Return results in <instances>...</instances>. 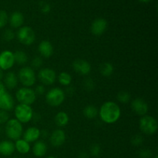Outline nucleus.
I'll list each match as a JSON object with an SVG mask.
<instances>
[{"label": "nucleus", "mask_w": 158, "mask_h": 158, "mask_svg": "<svg viewBox=\"0 0 158 158\" xmlns=\"http://www.w3.org/2000/svg\"><path fill=\"white\" fill-rule=\"evenodd\" d=\"M121 115L120 108L117 103L113 101H107L103 103L100 110V117L104 123H114Z\"/></svg>", "instance_id": "1"}, {"label": "nucleus", "mask_w": 158, "mask_h": 158, "mask_svg": "<svg viewBox=\"0 0 158 158\" xmlns=\"http://www.w3.org/2000/svg\"><path fill=\"white\" fill-rule=\"evenodd\" d=\"M6 133L7 137L11 140H19L23 134L22 123L16 119L9 120L6 122Z\"/></svg>", "instance_id": "2"}, {"label": "nucleus", "mask_w": 158, "mask_h": 158, "mask_svg": "<svg viewBox=\"0 0 158 158\" xmlns=\"http://www.w3.org/2000/svg\"><path fill=\"white\" fill-rule=\"evenodd\" d=\"M46 100L49 106H59L64 101L65 92L60 88H52L46 94Z\"/></svg>", "instance_id": "3"}, {"label": "nucleus", "mask_w": 158, "mask_h": 158, "mask_svg": "<svg viewBox=\"0 0 158 158\" xmlns=\"http://www.w3.org/2000/svg\"><path fill=\"white\" fill-rule=\"evenodd\" d=\"M15 96H16L17 100L21 104L29 105V106L32 104L36 99V94L35 91L29 87L20 88L16 92Z\"/></svg>", "instance_id": "4"}, {"label": "nucleus", "mask_w": 158, "mask_h": 158, "mask_svg": "<svg viewBox=\"0 0 158 158\" xmlns=\"http://www.w3.org/2000/svg\"><path fill=\"white\" fill-rule=\"evenodd\" d=\"M15 115L18 121L21 123H26L32 120L33 112L30 106L19 103L15 108Z\"/></svg>", "instance_id": "5"}, {"label": "nucleus", "mask_w": 158, "mask_h": 158, "mask_svg": "<svg viewBox=\"0 0 158 158\" xmlns=\"http://www.w3.org/2000/svg\"><path fill=\"white\" fill-rule=\"evenodd\" d=\"M140 128L143 134L152 135L157 131V120L151 116H143L140 120Z\"/></svg>", "instance_id": "6"}, {"label": "nucleus", "mask_w": 158, "mask_h": 158, "mask_svg": "<svg viewBox=\"0 0 158 158\" xmlns=\"http://www.w3.org/2000/svg\"><path fill=\"white\" fill-rule=\"evenodd\" d=\"M19 80L25 87H30L35 83V75L33 69L30 67H23L19 72Z\"/></svg>", "instance_id": "7"}, {"label": "nucleus", "mask_w": 158, "mask_h": 158, "mask_svg": "<svg viewBox=\"0 0 158 158\" xmlns=\"http://www.w3.org/2000/svg\"><path fill=\"white\" fill-rule=\"evenodd\" d=\"M17 38L21 43L29 46L35 41V35L32 28L29 26H23L19 29L17 32Z\"/></svg>", "instance_id": "8"}, {"label": "nucleus", "mask_w": 158, "mask_h": 158, "mask_svg": "<svg viewBox=\"0 0 158 158\" xmlns=\"http://www.w3.org/2000/svg\"><path fill=\"white\" fill-rule=\"evenodd\" d=\"M15 63L13 52L9 50H5L0 53V69L8 70L13 66Z\"/></svg>", "instance_id": "9"}, {"label": "nucleus", "mask_w": 158, "mask_h": 158, "mask_svg": "<svg viewBox=\"0 0 158 158\" xmlns=\"http://www.w3.org/2000/svg\"><path fill=\"white\" fill-rule=\"evenodd\" d=\"M40 81L45 85H52L56 78V72L49 68H44L40 71L38 75Z\"/></svg>", "instance_id": "10"}, {"label": "nucleus", "mask_w": 158, "mask_h": 158, "mask_svg": "<svg viewBox=\"0 0 158 158\" xmlns=\"http://www.w3.org/2000/svg\"><path fill=\"white\" fill-rule=\"evenodd\" d=\"M133 111L140 116L146 115L148 111V105L142 98H136L131 103Z\"/></svg>", "instance_id": "11"}, {"label": "nucleus", "mask_w": 158, "mask_h": 158, "mask_svg": "<svg viewBox=\"0 0 158 158\" xmlns=\"http://www.w3.org/2000/svg\"><path fill=\"white\" fill-rule=\"evenodd\" d=\"M73 67L80 75H88L91 71L90 64L84 60H76L73 63Z\"/></svg>", "instance_id": "12"}, {"label": "nucleus", "mask_w": 158, "mask_h": 158, "mask_svg": "<svg viewBox=\"0 0 158 158\" xmlns=\"http://www.w3.org/2000/svg\"><path fill=\"white\" fill-rule=\"evenodd\" d=\"M107 22L103 18H98L93 22L91 25V32L95 35H100L106 31Z\"/></svg>", "instance_id": "13"}, {"label": "nucleus", "mask_w": 158, "mask_h": 158, "mask_svg": "<svg viewBox=\"0 0 158 158\" xmlns=\"http://www.w3.org/2000/svg\"><path fill=\"white\" fill-rule=\"evenodd\" d=\"M14 100L12 96L6 91L0 95V109L4 111H9L13 109Z\"/></svg>", "instance_id": "14"}, {"label": "nucleus", "mask_w": 158, "mask_h": 158, "mask_svg": "<svg viewBox=\"0 0 158 158\" xmlns=\"http://www.w3.org/2000/svg\"><path fill=\"white\" fill-rule=\"evenodd\" d=\"M66 140V134L62 130H56L50 136V143L53 147H60Z\"/></svg>", "instance_id": "15"}, {"label": "nucleus", "mask_w": 158, "mask_h": 158, "mask_svg": "<svg viewBox=\"0 0 158 158\" xmlns=\"http://www.w3.org/2000/svg\"><path fill=\"white\" fill-rule=\"evenodd\" d=\"M38 50L42 56L45 58H49L53 53V46L49 41L43 40L39 44Z\"/></svg>", "instance_id": "16"}, {"label": "nucleus", "mask_w": 158, "mask_h": 158, "mask_svg": "<svg viewBox=\"0 0 158 158\" xmlns=\"http://www.w3.org/2000/svg\"><path fill=\"white\" fill-rule=\"evenodd\" d=\"M40 137V131L37 127H29L25 131L24 135H23V140L27 141L28 143H32V142L36 141Z\"/></svg>", "instance_id": "17"}, {"label": "nucleus", "mask_w": 158, "mask_h": 158, "mask_svg": "<svg viewBox=\"0 0 158 158\" xmlns=\"http://www.w3.org/2000/svg\"><path fill=\"white\" fill-rule=\"evenodd\" d=\"M15 144L9 140L0 142V154L3 156H10L15 151Z\"/></svg>", "instance_id": "18"}, {"label": "nucleus", "mask_w": 158, "mask_h": 158, "mask_svg": "<svg viewBox=\"0 0 158 158\" xmlns=\"http://www.w3.org/2000/svg\"><path fill=\"white\" fill-rule=\"evenodd\" d=\"M24 23V16L19 12H14L9 18L10 26L13 28H19Z\"/></svg>", "instance_id": "19"}, {"label": "nucleus", "mask_w": 158, "mask_h": 158, "mask_svg": "<svg viewBox=\"0 0 158 158\" xmlns=\"http://www.w3.org/2000/svg\"><path fill=\"white\" fill-rule=\"evenodd\" d=\"M5 85L8 89H12L16 87L18 83V78L13 72H9L6 74L4 78Z\"/></svg>", "instance_id": "20"}, {"label": "nucleus", "mask_w": 158, "mask_h": 158, "mask_svg": "<svg viewBox=\"0 0 158 158\" xmlns=\"http://www.w3.org/2000/svg\"><path fill=\"white\" fill-rule=\"evenodd\" d=\"M46 151H47V147H46V143L43 141L35 142L32 148V152H33L34 155L38 157L44 156Z\"/></svg>", "instance_id": "21"}, {"label": "nucleus", "mask_w": 158, "mask_h": 158, "mask_svg": "<svg viewBox=\"0 0 158 158\" xmlns=\"http://www.w3.org/2000/svg\"><path fill=\"white\" fill-rule=\"evenodd\" d=\"M15 148L20 154H26L30 150V145H29V143H28L27 141H26L23 139H19L15 142Z\"/></svg>", "instance_id": "22"}, {"label": "nucleus", "mask_w": 158, "mask_h": 158, "mask_svg": "<svg viewBox=\"0 0 158 158\" xmlns=\"http://www.w3.org/2000/svg\"><path fill=\"white\" fill-rule=\"evenodd\" d=\"M56 124L58 127H65L69 122V116L65 112H59L55 117Z\"/></svg>", "instance_id": "23"}, {"label": "nucleus", "mask_w": 158, "mask_h": 158, "mask_svg": "<svg viewBox=\"0 0 158 158\" xmlns=\"http://www.w3.org/2000/svg\"><path fill=\"white\" fill-rule=\"evenodd\" d=\"M14 55V60H15V63H17L19 65H23L26 64L28 61V56L27 54L23 51H16Z\"/></svg>", "instance_id": "24"}, {"label": "nucleus", "mask_w": 158, "mask_h": 158, "mask_svg": "<svg viewBox=\"0 0 158 158\" xmlns=\"http://www.w3.org/2000/svg\"><path fill=\"white\" fill-rule=\"evenodd\" d=\"M83 114L88 119H94L98 114V110L96 106L93 105H89L86 106L83 110Z\"/></svg>", "instance_id": "25"}, {"label": "nucleus", "mask_w": 158, "mask_h": 158, "mask_svg": "<svg viewBox=\"0 0 158 158\" xmlns=\"http://www.w3.org/2000/svg\"><path fill=\"white\" fill-rule=\"evenodd\" d=\"M114 66L110 63H103L100 67V73L103 77H110V76H111L114 73Z\"/></svg>", "instance_id": "26"}, {"label": "nucleus", "mask_w": 158, "mask_h": 158, "mask_svg": "<svg viewBox=\"0 0 158 158\" xmlns=\"http://www.w3.org/2000/svg\"><path fill=\"white\" fill-rule=\"evenodd\" d=\"M58 80L60 84L63 85V86H69L72 82V77L68 73L62 72L59 75Z\"/></svg>", "instance_id": "27"}, {"label": "nucleus", "mask_w": 158, "mask_h": 158, "mask_svg": "<svg viewBox=\"0 0 158 158\" xmlns=\"http://www.w3.org/2000/svg\"><path fill=\"white\" fill-rule=\"evenodd\" d=\"M117 100L122 103H127L131 100V94L127 91H120L117 94Z\"/></svg>", "instance_id": "28"}, {"label": "nucleus", "mask_w": 158, "mask_h": 158, "mask_svg": "<svg viewBox=\"0 0 158 158\" xmlns=\"http://www.w3.org/2000/svg\"><path fill=\"white\" fill-rule=\"evenodd\" d=\"M9 17H8L6 12L3 10H0V29L4 27L8 23Z\"/></svg>", "instance_id": "29"}, {"label": "nucleus", "mask_w": 158, "mask_h": 158, "mask_svg": "<svg viewBox=\"0 0 158 158\" xmlns=\"http://www.w3.org/2000/svg\"><path fill=\"white\" fill-rule=\"evenodd\" d=\"M14 38H15V32L12 29H6L4 32V33H3V39L6 41H11Z\"/></svg>", "instance_id": "30"}, {"label": "nucleus", "mask_w": 158, "mask_h": 158, "mask_svg": "<svg viewBox=\"0 0 158 158\" xmlns=\"http://www.w3.org/2000/svg\"><path fill=\"white\" fill-rule=\"evenodd\" d=\"M143 141V139L142 137V136L139 135V134H137V135L134 136L131 139V143H132L133 145L134 146H140V145L142 144Z\"/></svg>", "instance_id": "31"}, {"label": "nucleus", "mask_w": 158, "mask_h": 158, "mask_svg": "<svg viewBox=\"0 0 158 158\" xmlns=\"http://www.w3.org/2000/svg\"><path fill=\"white\" fill-rule=\"evenodd\" d=\"M100 151H101L100 146L99 144H97V143H94V144H93L91 146L90 153L93 156H95V157L98 156L100 154Z\"/></svg>", "instance_id": "32"}, {"label": "nucleus", "mask_w": 158, "mask_h": 158, "mask_svg": "<svg viewBox=\"0 0 158 158\" xmlns=\"http://www.w3.org/2000/svg\"><path fill=\"white\" fill-rule=\"evenodd\" d=\"M9 120V114L6 111L0 110V124L6 123Z\"/></svg>", "instance_id": "33"}, {"label": "nucleus", "mask_w": 158, "mask_h": 158, "mask_svg": "<svg viewBox=\"0 0 158 158\" xmlns=\"http://www.w3.org/2000/svg\"><path fill=\"white\" fill-rule=\"evenodd\" d=\"M152 155V152L149 149H143L139 152L140 158H150Z\"/></svg>", "instance_id": "34"}, {"label": "nucleus", "mask_w": 158, "mask_h": 158, "mask_svg": "<svg viewBox=\"0 0 158 158\" xmlns=\"http://www.w3.org/2000/svg\"><path fill=\"white\" fill-rule=\"evenodd\" d=\"M43 64V60L40 57H35L32 60V67L35 68V69H38Z\"/></svg>", "instance_id": "35"}, {"label": "nucleus", "mask_w": 158, "mask_h": 158, "mask_svg": "<svg viewBox=\"0 0 158 158\" xmlns=\"http://www.w3.org/2000/svg\"><path fill=\"white\" fill-rule=\"evenodd\" d=\"M84 87L86 88V89L87 90H92L94 88V83L92 80V79L89 78L86 79L84 81Z\"/></svg>", "instance_id": "36"}, {"label": "nucleus", "mask_w": 158, "mask_h": 158, "mask_svg": "<svg viewBox=\"0 0 158 158\" xmlns=\"http://www.w3.org/2000/svg\"><path fill=\"white\" fill-rule=\"evenodd\" d=\"M45 87L43 85H39V86H36L35 88V94H38V95H43L45 93Z\"/></svg>", "instance_id": "37"}, {"label": "nucleus", "mask_w": 158, "mask_h": 158, "mask_svg": "<svg viewBox=\"0 0 158 158\" xmlns=\"http://www.w3.org/2000/svg\"><path fill=\"white\" fill-rule=\"evenodd\" d=\"M50 9V6L49 4H44L41 8V10L43 13H48V12H49Z\"/></svg>", "instance_id": "38"}, {"label": "nucleus", "mask_w": 158, "mask_h": 158, "mask_svg": "<svg viewBox=\"0 0 158 158\" xmlns=\"http://www.w3.org/2000/svg\"><path fill=\"white\" fill-rule=\"evenodd\" d=\"M5 92H6V86H5L4 84L0 81V95Z\"/></svg>", "instance_id": "39"}, {"label": "nucleus", "mask_w": 158, "mask_h": 158, "mask_svg": "<svg viewBox=\"0 0 158 158\" xmlns=\"http://www.w3.org/2000/svg\"><path fill=\"white\" fill-rule=\"evenodd\" d=\"M3 77H4V74H3V70H2V69H0V81H1V80H2Z\"/></svg>", "instance_id": "40"}, {"label": "nucleus", "mask_w": 158, "mask_h": 158, "mask_svg": "<svg viewBox=\"0 0 158 158\" xmlns=\"http://www.w3.org/2000/svg\"><path fill=\"white\" fill-rule=\"evenodd\" d=\"M140 2H143V3H147V2H149L151 0H139Z\"/></svg>", "instance_id": "41"}, {"label": "nucleus", "mask_w": 158, "mask_h": 158, "mask_svg": "<svg viewBox=\"0 0 158 158\" xmlns=\"http://www.w3.org/2000/svg\"><path fill=\"white\" fill-rule=\"evenodd\" d=\"M47 158H57V157H52V156H51V157H47Z\"/></svg>", "instance_id": "42"}, {"label": "nucleus", "mask_w": 158, "mask_h": 158, "mask_svg": "<svg viewBox=\"0 0 158 158\" xmlns=\"http://www.w3.org/2000/svg\"><path fill=\"white\" fill-rule=\"evenodd\" d=\"M154 158H158V157H157V156H155V157H154Z\"/></svg>", "instance_id": "43"}, {"label": "nucleus", "mask_w": 158, "mask_h": 158, "mask_svg": "<svg viewBox=\"0 0 158 158\" xmlns=\"http://www.w3.org/2000/svg\"><path fill=\"white\" fill-rule=\"evenodd\" d=\"M0 133H1V128H0Z\"/></svg>", "instance_id": "44"}, {"label": "nucleus", "mask_w": 158, "mask_h": 158, "mask_svg": "<svg viewBox=\"0 0 158 158\" xmlns=\"http://www.w3.org/2000/svg\"><path fill=\"white\" fill-rule=\"evenodd\" d=\"M12 158H17V157H12Z\"/></svg>", "instance_id": "45"}]
</instances>
